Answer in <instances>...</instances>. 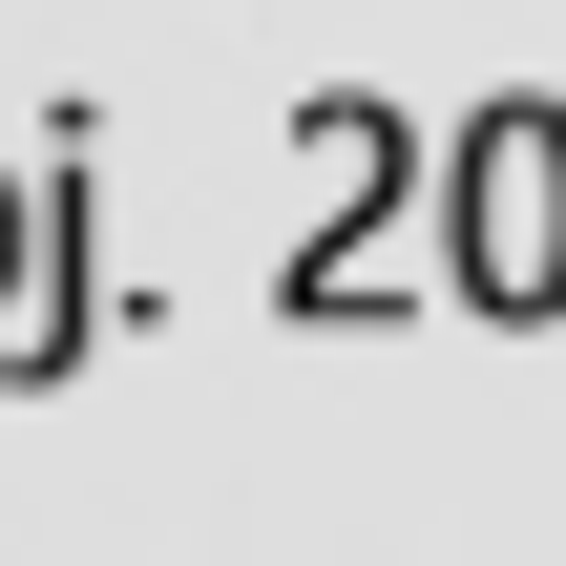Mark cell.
I'll return each instance as SVG.
<instances>
[{
	"label": "cell",
	"mask_w": 566,
	"mask_h": 566,
	"mask_svg": "<svg viewBox=\"0 0 566 566\" xmlns=\"http://www.w3.org/2000/svg\"><path fill=\"white\" fill-rule=\"evenodd\" d=\"M546 210H566V147H546V126H483V294H546V273H566Z\"/></svg>",
	"instance_id": "cell-1"
}]
</instances>
